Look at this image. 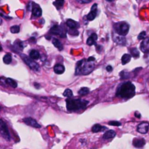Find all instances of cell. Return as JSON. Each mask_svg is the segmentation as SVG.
Here are the masks:
<instances>
[{
    "mask_svg": "<svg viewBox=\"0 0 149 149\" xmlns=\"http://www.w3.org/2000/svg\"><path fill=\"white\" fill-rule=\"evenodd\" d=\"M95 58L89 57L87 60H81L77 62L76 68V74H89L95 68Z\"/></svg>",
    "mask_w": 149,
    "mask_h": 149,
    "instance_id": "1",
    "label": "cell"
},
{
    "mask_svg": "<svg viewBox=\"0 0 149 149\" xmlns=\"http://www.w3.org/2000/svg\"><path fill=\"white\" fill-rule=\"evenodd\" d=\"M135 94V86L131 82H126L122 84L117 90L116 96L120 98L128 99L134 96Z\"/></svg>",
    "mask_w": 149,
    "mask_h": 149,
    "instance_id": "2",
    "label": "cell"
},
{
    "mask_svg": "<svg viewBox=\"0 0 149 149\" xmlns=\"http://www.w3.org/2000/svg\"><path fill=\"white\" fill-rule=\"evenodd\" d=\"M89 102L86 100L82 99H67L66 100V106L68 111H76L79 110L84 109L88 105Z\"/></svg>",
    "mask_w": 149,
    "mask_h": 149,
    "instance_id": "3",
    "label": "cell"
},
{
    "mask_svg": "<svg viewBox=\"0 0 149 149\" xmlns=\"http://www.w3.org/2000/svg\"><path fill=\"white\" fill-rule=\"evenodd\" d=\"M115 31L118 34L125 36L128 33L129 31V25L126 22H118L114 26Z\"/></svg>",
    "mask_w": 149,
    "mask_h": 149,
    "instance_id": "4",
    "label": "cell"
},
{
    "mask_svg": "<svg viewBox=\"0 0 149 149\" xmlns=\"http://www.w3.org/2000/svg\"><path fill=\"white\" fill-rule=\"evenodd\" d=\"M0 134L2 137H4L6 140L11 139L10 132L8 130V127L6 124V122L3 119H0Z\"/></svg>",
    "mask_w": 149,
    "mask_h": 149,
    "instance_id": "5",
    "label": "cell"
},
{
    "mask_svg": "<svg viewBox=\"0 0 149 149\" xmlns=\"http://www.w3.org/2000/svg\"><path fill=\"white\" fill-rule=\"evenodd\" d=\"M50 33H51L52 34L61 36V38H66V30H65L64 28H62L61 26H58V25L54 26L51 28Z\"/></svg>",
    "mask_w": 149,
    "mask_h": 149,
    "instance_id": "6",
    "label": "cell"
},
{
    "mask_svg": "<svg viewBox=\"0 0 149 149\" xmlns=\"http://www.w3.org/2000/svg\"><path fill=\"white\" fill-rule=\"evenodd\" d=\"M23 60H24V61L33 69V70H34V71H38L39 69H40V67H39V65L32 59V58H28V57H26V56H24V58H23Z\"/></svg>",
    "mask_w": 149,
    "mask_h": 149,
    "instance_id": "7",
    "label": "cell"
},
{
    "mask_svg": "<svg viewBox=\"0 0 149 149\" xmlns=\"http://www.w3.org/2000/svg\"><path fill=\"white\" fill-rule=\"evenodd\" d=\"M137 131L141 134H146L149 131V123L148 122H142L139 124L137 126Z\"/></svg>",
    "mask_w": 149,
    "mask_h": 149,
    "instance_id": "8",
    "label": "cell"
},
{
    "mask_svg": "<svg viewBox=\"0 0 149 149\" xmlns=\"http://www.w3.org/2000/svg\"><path fill=\"white\" fill-rule=\"evenodd\" d=\"M23 122L25 124H26L27 125H30L32 127H34V128H40L41 125L33 118H25L23 119Z\"/></svg>",
    "mask_w": 149,
    "mask_h": 149,
    "instance_id": "9",
    "label": "cell"
},
{
    "mask_svg": "<svg viewBox=\"0 0 149 149\" xmlns=\"http://www.w3.org/2000/svg\"><path fill=\"white\" fill-rule=\"evenodd\" d=\"M33 7L31 8L32 10V14L33 17H36V18H39L42 15V10L40 9V6L37 5V4H33Z\"/></svg>",
    "mask_w": 149,
    "mask_h": 149,
    "instance_id": "10",
    "label": "cell"
},
{
    "mask_svg": "<svg viewBox=\"0 0 149 149\" xmlns=\"http://www.w3.org/2000/svg\"><path fill=\"white\" fill-rule=\"evenodd\" d=\"M97 5L94 4L92 6V7H91V13L87 15V19L90 20V21L95 19V18L97 17Z\"/></svg>",
    "mask_w": 149,
    "mask_h": 149,
    "instance_id": "11",
    "label": "cell"
},
{
    "mask_svg": "<svg viewBox=\"0 0 149 149\" xmlns=\"http://www.w3.org/2000/svg\"><path fill=\"white\" fill-rule=\"evenodd\" d=\"M140 50L143 53L149 52V38L148 37H146L144 40H142V42L140 44Z\"/></svg>",
    "mask_w": 149,
    "mask_h": 149,
    "instance_id": "12",
    "label": "cell"
},
{
    "mask_svg": "<svg viewBox=\"0 0 149 149\" xmlns=\"http://www.w3.org/2000/svg\"><path fill=\"white\" fill-rule=\"evenodd\" d=\"M146 144V140L142 138H135L132 140V145L137 147V148H141L145 146Z\"/></svg>",
    "mask_w": 149,
    "mask_h": 149,
    "instance_id": "13",
    "label": "cell"
},
{
    "mask_svg": "<svg viewBox=\"0 0 149 149\" xmlns=\"http://www.w3.org/2000/svg\"><path fill=\"white\" fill-rule=\"evenodd\" d=\"M116 136V132H114L113 130H109L107 132H105V133L103 135V139L104 140H109L113 139Z\"/></svg>",
    "mask_w": 149,
    "mask_h": 149,
    "instance_id": "14",
    "label": "cell"
},
{
    "mask_svg": "<svg viewBox=\"0 0 149 149\" xmlns=\"http://www.w3.org/2000/svg\"><path fill=\"white\" fill-rule=\"evenodd\" d=\"M113 40H114V41H115L117 44H118V45H120V46H125V44H126V39H125L124 36H122V35L115 36V37L113 38Z\"/></svg>",
    "mask_w": 149,
    "mask_h": 149,
    "instance_id": "15",
    "label": "cell"
},
{
    "mask_svg": "<svg viewBox=\"0 0 149 149\" xmlns=\"http://www.w3.org/2000/svg\"><path fill=\"white\" fill-rule=\"evenodd\" d=\"M66 25L70 28V29H77L78 27V23L77 21H74L73 19H68L66 21Z\"/></svg>",
    "mask_w": 149,
    "mask_h": 149,
    "instance_id": "16",
    "label": "cell"
},
{
    "mask_svg": "<svg viewBox=\"0 0 149 149\" xmlns=\"http://www.w3.org/2000/svg\"><path fill=\"white\" fill-rule=\"evenodd\" d=\"M97 40V35L96 33H92L87 40V45H89V46L94 45L96 43Z\"/></svg>",
    "mask_w": 149,
    "mask_h": 149,
    "instance_id": "17",
    "label": "cell"
},
{
    "mask_svg": "<svg viewBox=\"0 0 149 149\" xmlns=\"http://www.w3.org/2000/svg\"><path fill=\"white\" fill-rule=\"evenodd\" d=\"M54 72H55L56 74H61L64 73L65 68H64V66H63L62 64H56V65L54 67Z\"/></svg>",
    "mask_w": 149,
    "mask_h": 149,
    "instance_id": "18",
    "label": "cell"
},
{
    "mask_svg": "<svg viewBox=\"0 0 149 149\" xmlns=\"http://www.w3.org/2000/svg\"><path fill=\"white\" fill-rule=\"evenodd\" d=\"M104 130H106V127L105 126H103V125H101L99 124L94 125L92 126V128H91V131L93 132H102V131H104Z\"/></svg>",
    "mask_w": 149,
    "mask_h": 149,
    "instance_id": "19",
    "label": "cell"
},
{
    "mask_svg": "<svg viewBox=\"0 0 149 149\" xmlns=\"http://www.w3.org/2000/svg\"><path fill=\"white\" fill-rule=\"evenodd\" d=\"M6 85H9L13 88H17V86H18L17 82H15L12 78H6Z\"/></svg>",
    "mask_w": 149,
    "mask_h": 149,
    "instance_id": "20",
    "label": "cell"
},
{
    "mask_svg": "<svg viewBox=\"0 0 149 149\" xmlns=\"http://www.w3.org/2000/svg\"><path fill=\"white\" fill-rule=\"evenodd\" d=\"M53 44H54V46L56 48H58L60 51H61V50L63 49V46H62L61 42L59 40H57V39H53Z\"/></svg>",
    "mask_w": 149,
    "mask_h": 149,
    "instance_id": "21",
    "label": "cell"
},
{
    "mask_svg": "<svg viewBox=\"0 0 149 149\" xmlns=\"http://www.w3.org/2000/svg\"><path fill=\"white\" fill-rule=\"evenodd\" d=\"M29 55H30V58H32L33 60H38L40 58V56L39 51H37V50H32L30 52Z\"/></svg>",
    "mask_w": 149,
    "mask_h": 149,
    "instance_id": "22",
    "label": "cell"
},
{
    "mask_svg": "<svg viewBox=\"0 0 149 149\" xmlns=\"http://www.w3.org/2000/svg\"><path fill=\"white\" fill-rule=\"evenodd\" d=\"M130 53H131V56H132L134 58H139V51L137 48H135V47L131 48L130 49Z\"/></svg>",
    "mask_w": 149,
    "mask_h": 149,
    "instance_id": "23",
    "label": "cell"
},
{
    "mask_svg": "<svg viewBox=\"0 0 149 149\" xmlns=\"http://www.w3.org/2000/svg\"><path fill=\"white\" fill-rule=\"evenodd\" d=\"M130 61H131V54H124V55L122 56V58H121L122 64H126V63H128Z\"/></svg>",
    "mask_w": 149,
    "mask_h": 149,
    "instance_id": "24",
    "label": "cell"
},
{
    "mask_svg": "<svg viewBox=\"0 0 149 149\" xmlns=\"http://www.w3.org/2000/svg\"><path fill=\"white\" fill-rule=\"evenodd\" d=\"M89 93H90V89L87 88V87H83V88H81V89L79 90V91H78V94H79L80 96H85V95H87V94H89Z\"/></svg>",
    "mask_w": 149,
    "mask_h": 149,
    "instance_id": "25",
    "label": "cell"
},
{
    "mask_svg": "<svg viewBox=\"0 0 149 149\" xmlns=\"http://www.w3.org/2000/svg\"><path fill=\"white\" fill-rule=\"evenodd\" d=\"M12 55L10 54H6L5 56H4V58H3V61L6 63V64H10L11 62H12Z\"/></svg>",
    "mask_w": 149,
    "mask_h": 149,
    "instance_id": "26",
    "label": "cell"
},
{
    "mask_svg": "<svg viewBox=\"0 0 149 149\" xmlns=\"http://www.w3.org/2000/svg\"><path fill=\"white\" fill-rule=\"evenodd\" d=\"M63 96L66 97H71L73 96V92H72L71 90L67 89V90H65V91L63 92Z\"/></svg>",
    "mask_w": 149,
    "mask_h": 149,
    "instance_id": "27",
    "label": "cell"
},
{
    "mask_svg": "<svg viewBox=\"0 0 149 149\" xmlns=\"http://www.w3.org/2000/svg\"><path fill=\"white\" fill-rule=\"evenodd\" d=\"M54 5L55 6H57V8H61L64 5V0H55V2L54 3Z\"/></svg>",
    "mask_w": 149,
    "mask_h": 149,
    "instance_id": "28",
    "label": "cell"
},
{
    "mask_svg": "<svg viewBox=\"0 0 149 149\" xmlns=\"http://www.w3.org/2000/svg\"><path fill=\"white\" fill-rule=\"evenodd\" d=\"M19 30H20V28L19 26H13L11 27V32L13 33H19Z\"/></svg>",
    "mask_w": 149,
    "mask_h": 149,
    "instance_id": "29",
    "label": "cell"
},
{
    "mask_svg": "<svg viewBox=\"0 0 149 149\" xmlns=\"http://www.w3.org/2000/svg\"><path fill=\"white\" fill-rule=\"evenodd\" d=\"M146 37V33L145 31H142L141 33H139V34L138 35V39L139 40H144Z\"/></svg>",
    "mask_w": 149,
    "mask_h": 149,
    "instance_id": "30",
    "label": "cell"
},
{
    "mask_svg": "<svg viewBox=\"0 0 149 149\" xmlns=\"http://www.w3.org/2000/svg\"><path fill=\"white\" fill-rule=\"evenodd\" d=\"M109 125H115V126H119V125H121V123L118 122V121H110V122H109Z\"/></svg>",
    "mask_w": 149,
    "mask_h": 149,
    "instance_id": "31",
    "label": "cell"
},
{
    "mask_svg": "<svg viewBox=\"0 0 149 149\" xmlns=\"http://www.w3.org/2000/svg\"><path fill=\"white\" fill-rule=\"evenodd\" d=\"M68 33L71 34V35H78V31L76 30V29H70L68 31Z\"/></svg>",
    "mask_w": 149,
    "mask_h": 149,
    "instance_id": "32",
    "label": "cell"
},
{
    "mask_svg": "<svg viewBox=\"0 0 149 149\" xmlns=\"http://www.w3.org/2000/svg\"><path fill=\"white\" fill-rule=\"evenodd\" d=\"M78 2L81 4H88V3L91 2V0H78Z\"/></svg>",
    "mask_w": 149,
    "mask_h": 149,
    "instance_id": "33",
    "label": "cell"
},
{
    "mask_svg": "<svg viewBox=\"0 0 149 149\" xmlns=\"http://www.w3.org/2000/svg\"><path fill=\"white\" fill-rule=\"evenodd\" d=\"M106 70H107L108 72H111V71H112V67H111V65H108V66L106 67Z\"/></svg>",
    "mask_w": 149,
    "mask_h": 149,
    "instance_id": "34",
    "label": "cell"
},
{
    "mask_svg": "<svg viewBox=\"0 0 149 149\" xmlns=\"http://www.w3.org/2000/svg\"><path fill=\"white\" fill-rule=\"evenodd\" d=\"M135 116H136V117H138L139 118H140V115H139V112H135Z\"/></svg>",
    "mask_w": 149,
    "mask_h": 149,
    "instance_id": "35",
    "label": "cell"
},
{
    "mask_svg": "<svg viewBox=\"0 0 149 149\" xmlns=\"http://www.w3.org/2000/svg\"><path fill=\"white\" fill-rule=\"evenodd\" d=\"M34 86H35L37 89H40V85H39L38 84H34Z\"/></svg>",
    "mask_w": 149,
    "mask_h": 149,
    "instance_id": "36",
    "label": "cell"
},
{
    "mask_svg": "<svg viewBox=\"0 0 149 149\" xmlns=\"http://www.w3.org/2000/svg\"><path fill=\"white\" fill-rule=\"evenodd\" d=\"M2 22H3V21H2V19H1V18H0V26H1V25H2Z\"/></svg>",
    "mask_w": 149,
    "mask_h": 149,
    "instance_id": "37",
    "label": "cell"
},
{
    "mask_svg": "<svg viewBox=\"0 0 149 149\" xmlns=\"http://www.w3.org/2000/svg\"><path fill=\"white\" fill-rule=\"evenodd\" d=\"M1 50H2V47H1V46H0V51H1Z\"/></svg>",
    "mask_w": 149,
    "mask_h": 149,
    "instance_id": "38",
    "label": "cell"
},
{
    "mask_svg": "<svg viewBox=\"0 0 149 149\" xmlns=\"http://www.w3.org/2000/svg\"><path fill=\"white\" fill-rule=\"evenodd\" d=\"M107 1H113V0H107Z\"/></svg>",
    "mask_w": 149,
    "mask_h": 149,
    "instance_id": "39",
    "label": "cell"
},
{
    "mask_svg": "<svg viewBox=\"0 0 149 149\" xmlns=\"http://www.w3.org/2000/svg\"><path fill=\"white\" fill-rule=\"evenodd\" d=\"M0 2H1V0H0Z\"/></svg>",
    "mask_w": 149,
    "mask_h": 149,
    "instance_id": "40",
    "label": "cell"
},
{
    "mask_svg": "<svg viewBox=\"0 0 149 149\" xmlns=\"http://www.w3.org/2000/svg\"><path fill=\"white\" fill-rule=\"evenodd\" d=\"M0 109H1V108H0Z\"/></svg>",
    "mask_w": 149,
    "mask_h": 149,
    "instance_id": "41",
    "label": "cell"
}]
</instances>
